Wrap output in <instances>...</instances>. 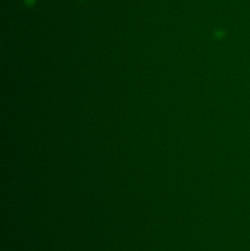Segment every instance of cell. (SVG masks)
Here are the masks:
<instances>
[{
    "label": "cell",
    "instance_id": "cell-1",
    "mask_svg": "<svg viewBox=\"0 0 250 251\" xmlns=\"http://www.w3.org/2000/svg\"><path fill=\"white\" fill-rule=\"evenodd\" d=\"M35 2H36V0H25L24 2L27 6H28V7H32V6H33L34 4L35 3Z\"/></svg>",
    "mask_w": 250,
    "mask_h": 251
}]
</instances>
